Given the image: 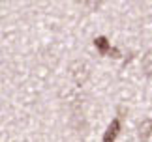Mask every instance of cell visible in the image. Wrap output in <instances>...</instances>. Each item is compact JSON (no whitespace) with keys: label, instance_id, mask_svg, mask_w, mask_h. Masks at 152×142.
<instances>
[{"label":"cell","instance_id":"8992f818","mask_svg":"<svg viewBox=\"0 0 152 142\" xmlns=\"http://www.w3.org/2000/svg\"><path fill=\"white\" fill-rule=\"evenodd\" d=\"M77 2L83 6L85 9H88V11H98L105 4V0H77Z\"/></svg>","mask_w":152,"mask_h":142},{"label":"cell","instance_id":"6da1fadb","mask_svg":"<svg viewBox=\"0 0 152 142\" xmlns=\"http://www.w3.org/2000/svg\"><path fill=\"white\" fill-rule=\"evenodd\" d=\"M68 75H69V79H72V82L75 86H85L86 82L90 80V77H92V67H90V64L86 60L77 58V60L69 62Z\"/></svg>","mask_w":152,"mask_h":142},{"label":"cell","instance_id":"3957f363","mask_svg":"<svg viewBox=\"0 0 152 142\" xmlns=\"http://www.w3.org/2000/svg\"><path fill=\"white\" fill-rule=\"evenodd\" d=\"M120 129H122V122H120V118L116 116V118H113V120H111L107 131H105V135H103V142H113L116 137H118Z\"/></svg>","mask_w":152,"mask_h":142},{"label":"cell","instance_id":"5b68a950","mask_svg":"<svg viewBox=\"0 0 152 142\" xmlns=\"http://www.w3.org/2000/svg\"><path fill=\"white\" fill-rule=\"evenodd\" d=\"M141 69L147 77H152V49H148L141 58Z\"/></svg>","mask_w":152,"mask_h":142},{"label":"cell","instance_id":"7a4b0ae2","mask_svg":"<svg viewBox=\"0 0 152 142\" xmlns=\"http://www.w3.org/2000/svg\"><path fill=\"white\" fill-rule=\"evenodd\" d=\"M94 47H96V51L100 52L102 56H111L113 54V58H120V52L111 47L109 39L105 38V36H98V38H94Z\"/></svg>","mask_w":152,"mask_h":142},{"label":"cell","instance_id":"277c9868","mask_svg":"<svg viewBox=\"0 0 152 142\" xmlns=\"http://www.w3.org/2000/svg\"><path fill=\"white\" fill-rule=\"evenodd\" d=\"M137 137L141 140H152V118H147V120H143L139 123Z\"/></svg>","mask_w":152,"mask_h":142}]
</instances>
